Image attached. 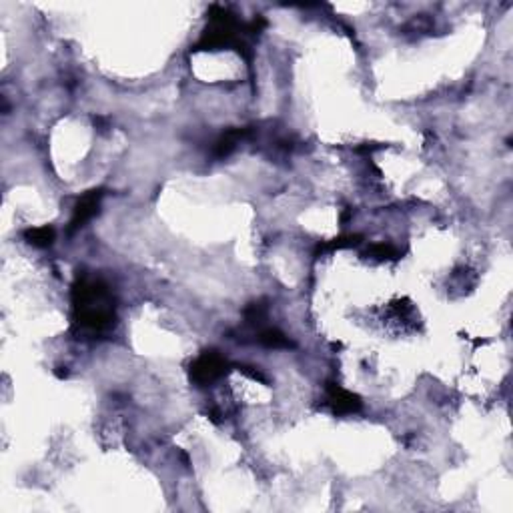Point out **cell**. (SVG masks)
Here are the masks:
<instances>
[{"label": "cell", "mask_w": 513, "mask_h": 513, "mask_svg": "<svg viewBox=\"0 0 513 513\" xmlns=\"http://www.w3.org/2000/svg\"><path fill=\"white\" fill-rule=\"evenodd\" d=\"M224 369V359L217 353H205L203 357H198L193 365V379L197 383H211L213 379H217Z\"/></svg>", "instance_id": "cell-1"}, {"label": "cell", "mask_w": 513, "mask_h": 513, "mask_svg": "<svg viewBox=\"0 0 513 513\" xmlns=\"http://www.w3.org/2000/svg\"><path fill=\"white\" fill-rule=\"evenodd\" d=\"M99 201H101V193H96V191L80 198V203L77 205V209H75L72 223H70L72 229H79V227H82V224L91 219L92 215L96 213V209H99Z\"/></svg>", "instance_id": "cell-2"}, {"label": "cell", "mask_w": 513, "mask_h": 513, "mask_svg": "<svg viewBox=\"0 0 513 513\" xmlns=\"http://www.w3.org/2000/svg\"><path fill=\"white\" fill-rule=\"evenodd\" d=\"M28 239H30V243H34L39 247H46V245L53 243V229H49V227L34 229V231L28 233Z\"/></svg>", "instance_id": "cell-3"}]
</instances>
